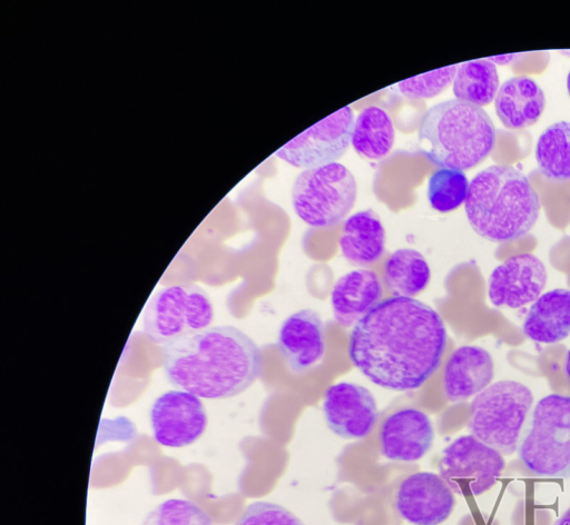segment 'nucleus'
<instances>
[{
    "mask_svg": "<svg viewBox=\"0 0 570 525\" xmlns=\"http://www.w3.org/2000/svg\"><path fill=\"white\" fill-rule=\"evenodd\" d=\"M567 89H568V93L570 96V71H569V73L567 76Z\"/></svg>",
    "mask_w": 570,
    "mask_h": 525,
    "instance_id": "nucleus-33",
    "label": "nucleus"
},
{
    "mask_svg": "<svg viewBox=\"0 0 570 525\" xmlns=\"http://www.w3.org/2000/svg\"><path fill=\"white\" fill-rule=\"evenodd\" d=\"M383 296L379 276L358 268L341 276L331 291V307L335 321L344 328L354 326Z\"/></svg>",
    "mask_w": 570,
    "mask_h": 525,
    "instance_id": "nucleus-18",
    "label": "nucleus"
},
{
    "mask_svg": "<svg viewBox=\"0 0 570 525\" xmlns=\"http://www.w3.org/2000/svg\"><path fill=\"white\" fill-rule=\"evenodd\" d=\"M323 414L336 436L362 439L373 430L379 412L371 390L355 383L340 382L325 390Z\"/></svg>",
    "mask_w": 570,
    "mask_h": 525,
    "instance_id": "nucleus-12",
    "label": "nucleus"
},
{
    "mask_svg": "<svg viewBox=\"0 0 570 525\" xmlns=\"http://www.w3.org/2000/svg\"><path fill=\"white\" fill-rule=\"evenodd\" d=\"M155 442L169 448L194 444L205 433L207 413L200 398L183 389L159 395L149 413Z\"/></svg>",
    "mask_w": 570,
    "mask_h": 525,
    "instance_id": "nucleus-11",
    "label": "nucleus"
},
{
    "mask_svg": "<svg viewBox=\"0 0 570 525\" xmlns=\"http://www.w3.org/2000/svg\"><path fill=\"white\" fill-rule=\"evenodd\" d=\"M532 403L525 385L510 379L495 382L471 402L468 428L482 443L511 455L518 449Z\"/></svg>",
    "mask_w": 570,
    "mask_h": 525,
    "instance_id": "nucleus-6",
    "label": "nucleus"
},
{
    "mask_svg": "<svg viewBox=\"0 0 570 525\" xmlns=\"http://www.w3.org/2000/svg\"><path fill=\"white\" fill-rule=\"evenodd\" d=\"M357 197L353 174L340 162L304 169L292 187L295 214L308 226L328 228L342 221Z\"/></svg>",
    "mask_w": 570,
    "mask_h": 525,
    "instance_id": "nucleus-7",
    "label": "nucleus"
},
{
    "mask_svg": "<svg viewBox=\"0 0 570 525\" xmlns=\"http://www.w3.org/2000/svg\"><path fill=\"white\" fill-rule=\"evenodd\" d=\"M458 65L421 73L395 83L393 88L410 99H429L441 93L453 82Z\"/></svg>",
    "mask_w": 570,
    "mask_h": 525,
    "instance_id": "nucleus-28",
    "label": "nucleus"
},
{
    "mask_svg": "<svg viewBox=\"0 0 570 525\" xmlns=\"http://www.w3.org/2000/svg\"><path fill=\"white\" fill-rule=\"evenodd\" d=\"M494 145L495 127L487 111L458 99L430 107L419 123L417 149L440 168H473Z\"/></svg>",
    "mask_w": 570,
    "mask_h": 525,
    "instance_id": "nucleus-4",
    "label": "nucleus"
},
{
    "mask_svg": "<svg viewBox=\"0 0 570 525\" xmlns=\"http://www.w3.org/2000/svg\"><path fill=\"white\" fill-rule=\"evenodd\" d=\"M452 89L458 100L479 107L489 105L499 89L495 63L485 58L458 65Z\"/></svg>",
    "mask_w": 570,
    "mask_h": 525,
    "instance_id": "nucleus-24",
    "label": "nucleus"
},
{
    "mask_svg": "<svg viewBox=\"0 0 570 525\" xmlns=\"http://www.w3.org/2000/svg\"><path fill=\"white\" fill-rule=\"evenodd\" d=\"M163 368L174 387L199 398L225 399L258 379L263 358L255 341L240 329L212 326L164 347Z\"/></svg>",
    "mask_w": 570,
    "mask_h": 525,
    "instance_id": "nucleus-2",
    "label": "nucleus"
},
{
    "mask_svg": "<svg viewBox=\"0 0 570 525\" xmlns=\"http://www.w3.org/2000/svg\"><path fill=\"white\" fill-rule=\"evenodd\" d=\"M523 334L537 343L556 344L570 335V290L556 288L541 295L530 307Z\"/></svg>",
    "mask_w": 570,
    "mask_h": 525,
    "instance_id": "nucleus-21",
    "label": "nucleus"
},
{
    "mask_svg": "<svg viewBox=\"0 0 570 525\" xmlns=\"http://www.w3.org/2000/svg\"><path fill=\"white\" fill-rule=\"evenodd\" d=\"M519 55L517 53H511V55H503V56H497V57H490L488 58L489 60H491L492 62L494 63H499V65H505V63H510L511 61L518 59Z\"/></svg>",
    "mask_w": 570,
    "mask_h": 525,
    "instance_id": "nucleus-30",
    "label": "nucleus"
},
{
    "mask_svg": "<svg viewBox=\"0 0 570 525\" xmlns=\"http://www.w3.org/2000/svg\"><path fill=\"white\" fill-rule=\"evenodd\" d=\"M547 279L546 266L537 256L514 255L492 270L488 296L497 307L521 308L540 297Z\"/></svg>",
    "mask_w": 570,
    "mask_h": 525,
    "instance_id": "nucleus-14",
    "label": "nucleus"
},
{
    "mask_svg": "<svg viewBox=\"0 0 570 525\" xmlns=\"http://www.w3.org/2000/svg\"><path fill=\"white\" fill-rule=\"evenodd\" d=\"M546 106L543 90L531 78L517 76L505 80L498 89L494 107L501 122L509 129L534 125Z\"/></svg>",
    "mask_w": 570,
    "mask_h": 525,
    "instance_id": "nucleus-19",
    "label": "nucleus"
},
{
    "mask_svg": "<svg viewBox=\"0 0 570 525\" xmlns=\"http://www.w3.org/2000/svg\"><path fill=\"white\" fill-rule=\"evenodd\" d=\"M464 209L472 229L494 241L527 235L540 214V199L529 179L508 165H492L470 181Z\"/></svg>",
    "mask_w": 570,
    "mask_h": 525,
    "instance_id": "nucleus-3",
    "label": "nucleus"
},
{
    "mask_svg": "<svg viewBox=\"0 0 570 525\" xmlns=\"http://www.w3.org/2000/svg\"><path fill=\"white\" fill-rule=\"evenodd\" d=\"M493 376V359L488 350L473 345L460 346L444 365L445 397L452 403L466 400L485 389Z\"/></svg>",
    "mask_w": 570,
    "mask_h": 525,
    "instance_id": "nucleus-17",
    "label": "nucleus"
},
{
    "mask_svg": "<svg viewBox=\"0 0 570 525\" xmlns=\"http://www.w3.org/2000/svg\"><path fill=\"white\" fill-rule=\"evenodd\" d=\"M518 455L524 467L543 477H570V397L550 394L531 410Z\"/></svg>",
    "mask_w": 570,
    "mask_h": 525,
    "instance_id": "nucleus-5",
    "label": "nucleus"
},
{
    "mask_svg": "<svg viewBox=\"0 0 570 525\" xmlns=\"http://www.w3.org/2000/svg\"><path fill=\"white\" fill-rule=\"evenodd\" d=\"M446 340L445 325L434 308L415 298L392 296L353 326L347 353L373 384L410 392L439 368Z\"/></svg>",
    "mask_w": 570,
    "mask_h": 525,
    "instance_id": "nucleus-1",
    "label": "nucleus"
},
{
    "mask_svg": "<svg viewBox=\"0 0 570 525\" xmlns=\"http://www.w3.org/2000/svg\"><path fill=\"white\" fill-rule=\"evenodd\" d=\"M234 525H305L286 507L266 501L248 505Z\"/></svg>",
    "mask_w": 570,
    "mask_h": 525,
    "instance_id": "nucleus-29",
    "label": "nucleus"
},
{
    "mask_svg": "<svg viewBox=\"0 0 570 525\" xmlns=\"http://www.w3.org/2000/svg\"><path fill=\"white\" fill-rule=\"evenodd\" d=\"M470 182L463 170L439 168L429 177L428 200L439 212L459 208L468 197Z\"/></svg>",
    "mask_w": 570,
    "mask_h": 525,
    "instance_id": "nucleus-26",
    "label": "nucleus"
},
{
    "mask_svg": "<svg viewBox=\"0 0 570 525\" xmlns=\"http://www.w3.org/2000/svg\"><path fill=\"white\" fill-rule=\"evenodd\" d=\"M214 308L206 291L195 284L171 285L157 290L142 314L146 336L163 348L208 327Z\"/></svg>",
    "mask_w": 570,
    "mask_h": 525,
    "instance_id": "nucleus-8",
    "label": "nucleus"
},
{
    "mask_svg": "<svg viewBox=\"0 0 570 525\" xmlns=\"http://www.w3.org/2000/svg\"><path fill=\"white\" fill-rule=\"evenodd\" d=\"M554 525H570V508L554 523Z\"/></svg>",
    "mask_w": 570,
    "mask_h": 525,
    "instance_id": "nucleus-31",
    "label": "nucleus"
},
{
    "mask_svg": "<svg viewBox=\"0 0 570 525\" xmlns=\"http://www.w3.org/2000/svg\"><path fill=\"white\" fill-rule=\"evenodd\" d=\"M324 323L313 309L304 308L282 324L277 345L291 372L303 374L314 368L325 354Z\"/></svg>",
    "mask_w": 570,
    "mask_h": 525,
    "instance_id": "nucleus-16",
    "label": "nucleus"
},
{
    "mask_svg": "<svg viewBox=\"0 0 570 525\" xmlns=\"http://www.w3.org/2000/svg\"><path fill=\"white\" fill-rule=\"evenodd\" d=\"M455 506L454 494L442 477L417 472L405 477L395 495L399 515L413 525H440Z\"/></svg>",
    "mask_w": 570,
    "mask_h": 525,
    "instance_id": "nucleus-13",
    "label": "nucleus"
},
{
    "mask_svg": "<svg viewBox=\"0 0 570 525\" xmlns=\"http://www.w3.org/2000/svg\"><path fill=\"white\" fill-rule=\"evenodd\" d=\"M534 152L543 176L553 180L570 179V122L558 121L546 128Z\"/></svg>",
    "mask_w": 570,
    "mask_h": 525,
    "instance_id": "nucleus-25",
    "label": "nucleus"
},
{
    "mask_svg": "<svg viewBox=\"0 0 570 525\" xmlns=\"http://www.w3.org/2000/svg\"><path fill=\"white\" fill-rule=\"evenodd\" d=\"M141 525H214V522L195 502L167 498L148 512Z\"/></svg>",
    "mask_w": 570,
    "mask_h": 525,
    "instance_id": "nucleus-27",
    "label": "nucleus"
},
{
    "mask_svg": "<svg viewBox=\"0 0 570 525\" xmlns=\"http://www.w3.org/2000/svg\"><path fill=\"white\" fill-rule=\"evenodd\" d=\"M504 467L502 454L473 435L455 438L443 449L439 460L442 479L453 493L464 497L488 492Z\"/></svg>",
    "mask_w": 570,
    "mask_h": 525,
    "instance_id": "nucleus-9",
    "label": "nucleus"
},
{
    "mask_svg": "<svg viewBox=\"0 0 570 525\" xmlns=\"http://www.w3.org/2000/svg\"><path fill=\"white\" fill-rule=\"evenodd\" d=\"M430 279V266L419 250L396 249L384 262L383 280L393 296L414 298L428 287Z\"/></svg>",
    "mask_w": 570,
    "mask_h": 525,
    "instance_id": "nucleus-22",
    "label": "nucleus"
},
{
    "mask_svg": "<svg viewBox=\"0 0 570 525\" xmlns=\"http://www.w3.org/2000/svg\"><path fill=\"white\" fill-rule=\"evenodd\" d=\"M381 454L396 462H416L428 454L434 440L430 417L414 407L391 413L380 428Z\"/></svg>",
    "mask_w": 570,
    "mask_h": 525,
    "instance_id": "nucleus-15",
    "label": "nucleus"
},
{
    "mask_svg": "<svg viewBox=\"0 0 570 525\" xmlns=\"http://www.w3.org/2000/svg\"><path fill=\"white\" fill-rule=\"evenodd\" d=\"M394 137L390 115L381 107L370 106L355 117L351 143L358 155L377 160L391 151Z\"/></svg>",
    "mask_w": 570,
    "mask_h": 525,
    "instance_id": "nucleus-23",
    "label": "nucleus"
},
{
    "mask_svg": "<svg viewBox=\"0 0 570 525\" xmlns=\"http://www.w3.org/2000/svg\"><path fill=\"white\" fill-rule=\"evenodd\" d=\"M566 373H567V376L570 380V349L567 354V359H566Z\"/></svg>",
    "mask_w": 570,
    "mask_h": 525,
    "instance_id": "nucleus-32",
    "label": "nucleus"
},
{
    "mask_svg": "<svg viewBox=\"0 0 570 525\" xmlns=\"http://www.w3.org/2000/svg\"><path fill=\"white\" fill-rule=\"evenodd\" d=\"M342 256L354 266H368L379 260L385 249V229L373 209L351 215L338 239Z\"/></svg>",
    "mask_w": 570,
    "mask_h": 525,
    "instance_id": "nucleus-20",
    "label": "nucleus"
},
{
    "mask_svg": "<svg viewBox=\"0 0 570 525\" xmlns=\"http://www.w3.org/2000/svg\"><path fill=\"white\" fill-rule=\"evenodd\" d=\"M354 113L345 106L276 150V156L297 168H313L335 162L352 141Z\"/></svg>",
    "mask_w": 570,
    "mask_h": 525,
    "instance_id": "nucleus-10",
    "label": "nucleus"
}]
</instances>
